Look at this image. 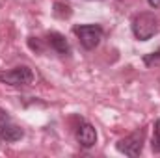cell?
I'll return each mask as SVG.
<instances>
[{"instance_id":"obj_2","label":"cell","mask_w":160,"mask_h":158,"mask_svg":"<svg viewBox=\"0 0 160 158\" xmlns=\"http://www.w3.org/2000/svg\"><path fill=\"white\" fill-rule=\"evenodd\" d=\"M73 32L78 37L80 45L88 50H93L102 39V28L97 24H80L73 28Z\"/></svg>"},{"instance_id":"obj_9","label":"cell","mask_w":160,"mask_h":158,"mask_svg":"<svg viewBox=\"0 0 160 158\" xmlns=\"http://www.w3.org/2000/svg\"><path fill=\"white\" fill-rule=\"evenodd\" d=\"M153 151L160 153V119L155 123V134H153Z\"/></svg>"},{"instance_id":"obj_7","label":"cell","mask_w":160,"mask_h":158,"mask_svg":"<svg viewBox=\"0 0 160 158\" xmlns=\"http://www.w3.org/2000/svg\"><path fill=\"white\" fill-rule=\"evenodd\" d=\"M48 45H50L58 54L67 56V54L71 52V47H69L67 39H65L62 34H58V32H50V34H48Z\"/></svg>"},{"instance_id":"obj_3","label":"cell","mask_w":160,"mask_h":158,"mask_svg":"<svg viewBox=\"0 0 160 158\" xmlns=\"http://www.w3.org/2000/svg\"><path fill=\"white\" fill-rule=\"evenodd\" d=\"M0 82L2 84H8V86H28L34 82V73L30 67L26 65H21V67H15V69H9V71H0Z\"/></svg>"},{"instance_id":"obj_8","label":"cell","mask_w":160,"mask_h":158,"mask_svg":"<svg viewBox=\"0 0 160 158\" xmlns=\"http://www.w3.org/2000/svg\"><path fill=\"white\" fill-rule=\"evenodd\" d=\"M54 7H56V9H54V15H58V17H62V19H63V17H69V15H71V7H69L67 4L56 2V4H54Z\"/></svg>"},{"instance_id":"obj_11","label":"cell","mask_w":160,"mask_h":158,"mask_svg":"<svg viewBox=\"0 0 160 158\" xmlns=\"http://www.w3.org/2000/svg\"><path fill=\"white\" fill-rule=\"evenodd\" d=\"M28 45H30L32 48H36V50H41V45H39V41H34V37H30V41H28Z\"/></svg>"},{"instance_id":"obj_4","label":"cell","mask_w":160,"mask_h":158,"mask_svg":"<svg viewBox=\"0 0 160 158\" xmlns=\"http://www.w3.org/2000/svg\"><path fill=\"white\" fill-rule=\"evenodd\" d=\"M22 136H24L22 128L19 125H15L4 110H0V140L13 143V141H19Z\"/></svg>"},{"instance_id":"obj_12","label":"cell","mask_w":160,"mask_h":158,"mask_svg":"<svg viewBox=\"0 0 160 158\" xmlns=\"http://www.w3.org/2000/svg\"><path fill=\"white\" fill-rule=\"evenodd\" d=\"M147 2H149V6H151V7H155V9L160 7V0H147Z\"/></svg>"},{"instance_id":"obj_1","label":"cell","mask_w":160,"mask_h":158,"mask_svg":"<svg viewBox=\"0 0 160 158\" xmlns=\"http://www.w3.org/2000/svg\"><path fill=\"white\" fill-rule=\"evenodd\" d=\"M157 32H158V21H157V17L153 13L143 11V13H138L132 19V34L136 36V39L147 41Z\"/></svg>"},{"instance_id":"obj_10","label":"cell","mask_w":160,"mask_h":158,"mask_svg":"<svg viewBox=\"0 0 160 158\" xmlns=\"http://www.w3.org/2000/svg\"><path fill=\"white\" fill-rule=\"evenodd\" d=\"M143 62H145V65H153V63H158V62H160V50L153 52V54H149V56H145V58H143Z\"/></svg>"},{"instance_id":"obj_6","label":"cell","mask_w":160,"mask_h":158,"mask_svg":"<svg viewBox=\"0 0 160 158\" xmlns=\"http://www.w3.org/2000/svg\"><path fill=\"white\" fill-rule=\"evenodd\" d=\"M77 140L82 147L89 149L97 143V130L93 128V125L89 123H82L78 128H77Z\"/></svg>"},{"instance_id":"obj_5","label":"cell","mask_w":160,"mask_h":158,"mask_svg":"<svg viewBox=\"0 0 160 158\" xmlns=\"http://www.w3.org/2000/svg\"><path fill=\"white\" fill-rule=\"evenodd\" d=\"M116 147H118L119 153L127 155V156H140L142 151H143V132L138 130V132H134V134L123 138V140L118 141Z\"/></svg>"}]
</instances>
